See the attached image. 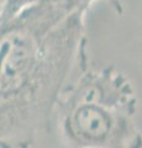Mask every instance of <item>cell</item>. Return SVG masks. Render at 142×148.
Instances as JSON below:
<instances>
[{
	"label": "cell",
	"mask_w": 142,
	"mask_h": 148,
	"mask_svg": "<svg viewBox=\"0 0 142 148\" xmlns=\"http://www.w3.org/2000/svg\"><path fill=\"white\" fill-rule=\"evenodd\" d=\"M86 10L37 0L0 21V148H31L88 68Z\"/></svg>",
	"instance_id": "obj_1"
},
{
	"label": "cell",
	"mask_w": 142,
	"mask_h": 148,
	"mask_svg": "<svg viewBox=\"0 0 142 148\" xmlns=\"http://www.w3.org/2000/svg\"><path fill=\"white\" fill-rule=\"evenodd\" d=\"M56 114L69 148H142V135L130 114L94 105H78Z\"/></svg>",
	"instance_id": "obj_2"
},
{
	"label": "cell",
	"mask_w": 142,
	"mask_h": 148,
	"mask_svg": "<svg viewBox=\"0 0 142 148\" xmlns=\"http://www.w3.org/2000/svg\"><path fill=\"white\" fill-rule=\"evenodd\" d=\"M78 105L102 106L134 116L137 98L129 78L114 66L99 71L86 68L63 91L56 112Z\"/></svg>",
	"instance_id": "obj_3"
},
{
	"label": "cell",
	"mask_w": 142,
	"mask_h": 148,
	"mask_svg": "<svg viewBox=\"0 0 142 148\" xmlns=\"http://www.w3.org/2000/svg\"><path fill=\"white\" fill-rule=\"evenodd\" d=\"M37 0H5V5L1 14H0V21H4L6 18L14 16L20 10H22L27 5H31Z\"/></svg>",
	"instance_id": "obj_4"
},
{
	"label": "cell",
	"mask_w": 142,
	"mask_h": 148,
	"mask_svg": "<svg viewBox=\"0 0 142 148\" xmlns=\"http://www.w3.org/2000/svg\"><path fill=\"white\" fill-rule=\"evenodd\" d=\"M66 3H68L69 5L75 9V10H86L91 6V4L95 3L97 0H64Z\"/></svg>",
	"instance_id": "obj_5"
},
{
	"label": "cell",
	"mask_w": 142,
	"mask_h": 148,
	"mask_svg": "<svg viewBox=\"0 0 142 148\" xmlns=\"http://www.w3.org/2000/svg\"><path fill=\"white\" fill-rule=\"evenodd\" d=\"M116 14H122V0H105Z\"/></svg>",
	"instance_id": "obj_6"
},
{
	"label": "cell",
	"mask_w": 142,
	"mask_h": 148,
	"mask_svg": "<svg viewBox=\"0 0 142 148\" xmlns=\"http://www.w3.org/2000/svg\"><path fill=\"white\" fill-rule=\"evenodd\" d=\"M4 5H5V0H0V14H1V11H3Z\"/></svg>",
	"instance_id": "obj_7"
}]
</instances>
